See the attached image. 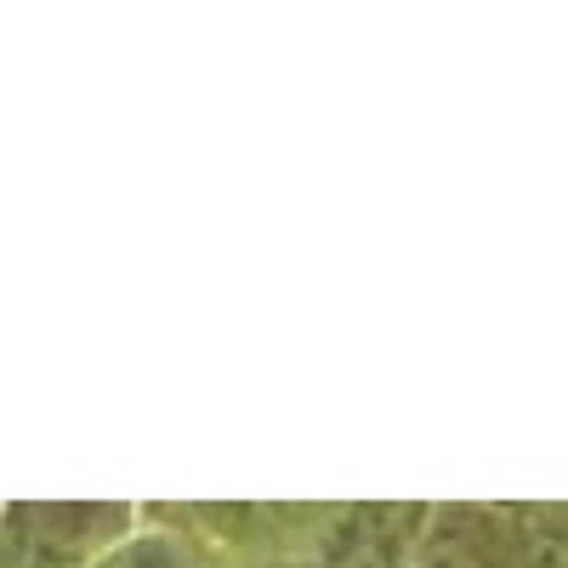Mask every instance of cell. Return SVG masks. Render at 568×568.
Returning a JSON list of instances; mask_svg holds the SVG:
<instances>
[{
  "label": "cell",
  "mask_w": 568,
  "mask_h": 568,
  "mask_svg": "<svg viewBox=\"0 0 568 568\" xmlns=\"http://www.w3.org/2000/svg\"><path fill=\"white\" fill-rule=\"evenodd\" d=\"M420 568H489V562H478V557H471V551H460L455 540H438L433 551L420 557Z\"/></svg>",
  "instance_id": "obj_4"
},
{
  "label": "cell",
  "mask_w": 568,
  "mask_h": 568,
  "mask_svg": "<svg viewBox=\"0 0 568 568\" xmlns=\"http://www.w3.org/2000/svg\"><path fill=\"white\" fill-rule=\"evenodd\" d=\"M0 568H18V562H12V540H7V535H0Z\"/></svg>",
  "instance_id": "obj_5"
},
{
  "label": "cell",
  "mask_w": 568,
  "mask_h": 568,
  "mask_svg": "<svg viewBox=\"0 0 568 568\" xmlns=\"http://www.w3.org/2000/svg\"><path fill=\"white\" fill-rule=\"evenodd\" d=\"M98 568H194V557H187L176 540H131L114 557H103Z\"/></svg>",
  "instance_id": "obj_3"
},
{
  "label": "cell",
  "mask_w": 568,
  "mask_h": 568,
  "mask_svg": "<svg viewBox=\"0 0 568 568\" xmlns=\"http://www.w3.org/2000/svg\"><path fill=\"white\" fill-rule=\"evenodd\" d=\"M125 529L120 506H23L12 511V562L18 568H80L109 551Z\"/></svg>",
  "instance_id": "obj_1"
},
{
  "label": "cell",
  "mask_w": 568,
  "mask_h": 568,
  "mask_svg": "<svg viewBox=\"0 0 568 568\" xmlns=\"http://www.w3.org/2000/svg\"><path fill=\"white\" fill-rule=\"evenodd\" d=\"M426 511H398V506H364V511H347L336 529L324 535L329 546V568H404L409 546H415V529H420Z\"/></svg>",
  "instance_id": "obj_2"
}]
</instances>
